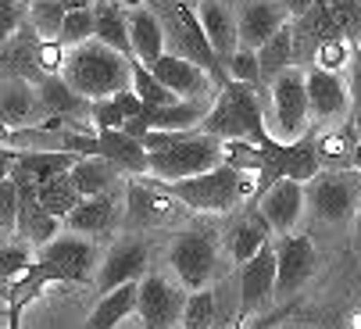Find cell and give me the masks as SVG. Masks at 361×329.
Segmentation results:
<instances>
[{"instance_id":"43","label":"cell","mask_w":361,"mask_h":329,"mask_svg":"<svg viewBox=\"0 0 361 329\" xmlns=\"http://www.w3.org/2000/svg\"><path fill=\"white\" fill-rule=\"evenodd\" d=\"M226 72L229 79L236 83H250V86H262V61H257V50L250 47H240L233 58L226 61Z\"/></svg>"},{"instance_id":"50","label":"cell","mask_w":361,"mask_h":329,"mask_svg":"<svg viewBox=\"0 0 361 329\" xmlns=\"http://www.w3.org/2000/svg\"><path fill=\"white\" fill-rule=\"evenodd\" d=\"M215 329H240V322H233V325L226 322V325H215Z\"/></svg>"},{"instance_id":"34","label":"cell","mask_w":361,"mask_h":329,"mask_svg":"<svg viewBox=\"0 0 361 329\" xmlns=\"http://www.w3.org/2000/svg\"><path fill=\"white\" fill-rule=\"evenodd\" d=\"M65 18H68L65 0H29V22L43 40H61Z\"/></svg>"},{"instance_id":"1","label":"cell","mask_w":361,"mask_h":329,"mask_svg":"<svg viewBox=\"0 0 361 329\" xmlns=\"http://www.w3.org/2000/svg\"><path fill=\"white\" fill-rule=\"evenodd\" d=\"M143 147L150 150V176L161 183L212 172L226 161V140L204 129H150Z\"/></svg>"},{"instance_id":"12","label":"cell","mask_w":361,"mask_h":329,"mask_svg":"<svg viewBox=\"0 0 361 329\" xmlns=\"http://www.w3.org/2000/svg\"><path fill=\"white\" fill-rule=\"evenodd\" d=\"M39 258L43 261H54L61 268V280L65 283H86V276L93 268H100V258H97V247L79 237V233H58L50 244L39 247Z\"/></svg>"},{"instance_id":"25","label":"cell","mask_w":361,"mask_h":329,"mask_svg":"<svg viewBox=\"0 0 361 329\" xmlns=\"http://www.w3.org/2000/svg\"><path fill=\"white\" fill-rule=\"evenodd\" d=\"M22 186V183H18ZM58 222L61 218H54L36 197V186H22V211H18V229L15 237H22L25 244L32 247H43L58 237Z\"/></svg>"},{"instance_id":"37","label":"cell","mask_w":361,"mask_h":329,"mask_svg":"<svg viewBox=\"0 0 361 329\" xmlns=\"http://www.w3.org/2000/svg\"><path fill=\"white\" fill-rule=\"evenodd\" d=\"M354 54H357L354 40H350L347 32H340V36L322 40V43L315 47V65L326 68V72H347L350 61H354Z\"/></svg>"},{"instance_id":"23","label":"cell","mask_w":361,"mask_h":329,"mask_svg":"<svg viewBox=\"0 0 361 329\" xmlns=\"http://www.w3.org/2000/svg\"><path fill=\"white\" fill-rule=\"evenodd\" d=\"M129 40H133V61H143V65H154L158 58L169 54V40H165V22L140 8L129 15Z\"/></svg>"},{"instance_id":"18","label":"cell","mask_w":361,"mask_h":329,"mask_svg":"<svg viewBox=\"0 0 361 329\" xmlns=\"http://www.w3.org/2000/svg\"><path fill=\"white\" fill-rule=\"evenodd\" d=\"M0 119H4V129H22V126H39L47 119V107L39 100L36 83L8 76L4 86H0Z\"/></svg>"},{"instance_id":"29","label":"cell","mask_w":361,"mask_h":329,"mask_svg":"<svg viewBox=\"0 0 361 329\" xmlns=\"http://www.w3.org/2000/svg\"><path fill=\"white\" fill-rule=\"evenodd\" d=\"M140 304V280L136 283H126L111 294H100L93 315L86 318V329H115L122 318H129Z\"/></svg>"},{"instance_id":"24","label":"cell","mask_w":361,"mask_h":329,"mask_svg":"<svg viewBox=\"0 0 361 329\" xmlns=\"http://www.w3.org/2000/svg\"><path fill=\"white\" fill-rule=\"evenodd\" d=\"M97 133H100V157L115 161L129 176L150 172V150L143 147V140L129 136L126 129H97Z\"/></svg>"},{"instance_id":"21","label":"cell","mask_w":361,"mask_h":329,"mask_svg":"<svg viewBox=\"0 0 361 329\" xmlns=\"http://www.w3.org/2000/svg\"><path fill=\"white\" fill-rule=\"evenodd\" d=\"M272 237H276V229L269 226V218L262 215V208H254V211L240 215L236 222H233V229H229L226 244H229L233 261H236V265H247L257 251L272 244Z\"/></svg>"},{"instance_id":"36","label":"cell","mask_w":361,"mask_h":329,"mask_svg":"<svg viewBox=\"0 0 361 329\" xmlns=\"http://www.w3.org/2000/svg\"><path fill=\"white\" fill-rule=\"evenodd\" d=\"M319 157L322 164H333V169H347V161L354 164V154H357V136L350 129H333V133H322L319 140Z\"/></svg>"},{"instance_id":"51","label":"cell","mask_w":361,"mask_h":329,"mask_svg":"<svg viewBox=\"0 0 361 329\" xmlns=\"http://www.w3.org/2000/svg\"><path fill=\"white\" fill-rule=\"evenodd\" d=\"M283 329H300V325H283Z\"/></svg>"},{"instance_id":"42","label":"cell","mask_w":361,"mask_h":329,"mask_svg":"<svg viewBox=\"0 0 361 329\" xmlns=\"http://www.w3.org/2000/svg\"><path fill=\"white\" fill-rule=\"evenodd\" d=\"M226 164L247 172V176H257L262 172V147L254 140H226Z\"/></svg>"},{"instance_id":"11","label":"cell","mask_w":361,"mask_h":329,"mask_svg":"<svg viewBox=\"0 0 361 329\" xmlns=\"http://www.w3.org/2000/svg\"><path fill=\"white\" fill-rule=\"evenodd\" d=\"M126 211H129V222L133 226H169L176 218H183L190 208L172 197L165 190V183H158L150 176V183H133L129 186V197H126Z\"/></svg>"},{"instance_id":"49","label":"cell","mask_w":361,"mask_h":329,"mask_svg":"<svg viewBox=\"0 0 361 329\" xmlns=\"http://www.w3.org/2000/svg\"><path fill=\"white\" fill-rule=\"evenodd\" d=\"M350 329H361V311H357V315L350 318Z\"/></svg>"},{"instance_id":"41","label":"cell","mask_w":361,"mask_h":329,"mask_svg":"<svg viewBox=\"0 0 361 329\" xmlns=\"http://www.w3.org/2000/svg\"><path fill=\"white\" fill-rule=\"evenodd\" d=\"M18 211H22V186L11 176H4L0 179V229H4V240L15 237L18 229Z\"/></svg>"},{"instance_id":"4","label":"cell","mask_w":361,"mask_h":329,"mask_svg":"<svg viewBox=\"0 0 361 329\" xmlns=\"http://www.w3.org/2000/svg\"><path fill=\"white\" fill-rule=\"evenodd\" d=\"M161 22H165V40H169V54H179V58H190L197 61L204 72H208L219 90L229 83V72L222 65V58L215 54L208 32H204V22L197 15V4H183V0H172V4L161 11Z\"/></svg>"},{"instance_id":"3","label":"cell","mask_w":361,"mask_h":329,"mask_svg":"<svg viewBox=\"0 0 361 329\" xmlns=\"http://www.w3.org/2000/svg\"><path fill=\"white\" fill-rule=\"evenodd\" d=\"M165 190L172 197H179L190 211L226 215V211H236L247 197H257V176H247V172H240V169L222 161L212 172H200V176H190V179H179V183H165Z\"/></svg>"},{"instance_id":"20","label":"cell","mask_w":361,"mask_h":329,"mask_svg":"<svg viewBox=\"0 0 361 329\" xmlns=\"http://www.w3.org/2000/svg\"><path fill=\"white\" fill-rule=\"evenodd\" d=\"M197 15L204 22V32H208L215 54L222 58V65L240 50V25L229 11L226 0H197Z\"/></svg>"},{"instance_id":"39","label":"cell","mask_w":361,"mask_h":329,"mask_svg":"<svg viewBox=\"0 0 361 329\" xmlns=\"http://www.w3.org/2000/svg\"><path fill=\"white\" fill-rule=\"evenodd\" d=\"M183 329H215V294L212 290H193L186 297Z\"/></svg>"},{"instance_id":"7","label":"cell","mask_w":361,"mask_h":329,"mask_svg":"<svg viewBox=\"0 0 361 329\" xmlns=\"http://www.w3.org/2000/svg\"><path fill=\"white\" fill-rule=\"evenodd\" d=\"M307 204L322 222H343L357 215L361 204V172L357 169H329L307 183Z\"/></svg>"},{"instance_id":"32","label":"cell","mask_w":361,"mask_h":329,"mask_svg":"<svg viewBox=\"0 0 361 329\" xmlns=\"http://www.w3.org/2000/svg\"><path fill=\"white\" fill-rule=\"evenodd\" d=\"M93 11H97V40L133 58V40H129V18H126V11L115 4V0H97Z\"/></svg>"},{"instance_id":"46","label":"cell","mask_w":361,"mask_h":329,"mask_svg":"<svg viewBox=\"0 0 361 329\" xmlns=\"http://www.w3.org/2000/svg\"><path fill=\"white\" fill-rule=\"evenodd\" d=\"M319 4V0H283V8L293 15V18H300V15H307V11H312Z\"/></svg>"},{"instance_id":"5","label":"cell","mask_w":361,"mask_h":329,"mask_svg":"<svg viewBox=\"0 0 361 329\" xmlns=\"http://www.w3.org/2000/svg\"><path fill=\"white\" fill-rule=\"evenodd\" d=\"M269 86H272V126H269V133L283 143H293V140L307 136V119H312L307 72L286 68Z\"/></svg>"},{"instance_id":"19","label":"cell","mask_w":361,"mask_h":329,"mask_svg":"<svg viewBox=\"0 0 361 329\" xmlns=\"http://www.w3.org/2000/svg\"><path fill=\"white\" fill-rule=\"evenodd\" d=\"M307 97H312V115L319 122H336L343 115L350 119V86L340 72H326L315 65L307 72Z\"/></svg>"},{"instance_id":"9","label":"cell","mask_w":361,"mask_h":329,"mask_svg":"<svg viewBox=\"0 0 361 329\" xmlns=\"http://www.w3.org/2000/svg\"><path fill=\"white\" fill-rule=\"evenodd\" d=\"M276 261H279V280H276V297H293L319 268V251L312 244V237L300 233H286L276 237Z\"/></svg>"},{"instance_id":"31","label":"cell","mask_w":361,"mask_h":329,"mask_svg":"<svg viewBox=\"0 0 361 329\" xmlns=\"http://www.w3.org/2000/svg\"><path fill=\"white\" fill-rule=\"evenodd\" d=\"M293 58H297V32L290 25H283L262 50H257V61H262V83H272L276 76L293 68Z\"/></svg>"},{"instance_id":"45","label":"cell","mask_w":361,"mask_h":329,"mask_svg":"<svg viewBox=\"0 0 361 329\" xmlns=\"http://www.w3.org/2000/svg\"><path fill=\"white\" fill-rule=\"evenodd\" d=\"M68 65V47L61 40H43L39 43V68L43 76H65Z\"/></svg>"},{"instance_id":"13","label":"cell","mask_w":361,"mask_h":329,"mask_svg":"<svg viewBox=\"0 0 361 329\" xmlns=\"http://www.w3.org/2000/svg\"><path fill=\"white\" fill-rule=\"evenodd\" d=\"M304 204H307V183H300V179H279L257 197V208H262V215L269 218L276 237H286L300 226Z\"/></svg>"},{"instance_id":"8","label":"cell","mask_w":361,"mask_h":329,"mask_svg":"<svg viewBox=\"0 0 361 329\" xmlns=\"http://www.w3.org/2000/svg\"><path fill=\"white\" fill-rule=\"evenodd\" d=\"M276 280H279L276 244L262 247L247 265H240V318H236L240 325L276 297Z\"/></svg>"},{"instance_id":"22","label":"cell","mask_w":361,"mask_h":329,"mask_svg":"<svg viewBox=\"0 0 361 329\" xmlns=\"http://www.w3.org/2000/svg\"><path fill=\"white\" fill-rule=\"evenodd\" d=\"M39 43H43V36L32 29V22H25L18 32H11L4 40V68H8V76H18V79H29V83L43 79Z\"/></svg>"},{"instance_id":"30","label":"cell","mask_w":361,"mask_h":329,"mask_svg":"<svg viewBox=\"0 0 361 329\" xmlns=\"http://www.w3.org/2000/svg\"><path fill=\"white\" fill-rule=\"evenodd\" d=\"M118 176H122L118 164H115V161H108V157H100V154L79 157V161L72 164V179H75V186H79V193H82V197L108 193V190L118 183Z\"/></svg>"},{"instance_id":"35","label":"cell","mask_w":361,"mask_h":329,"mask_svg":"<svg viewBox=\"0 0 361 329\" xmlns=\"http://www.w3.org/2000/svg\"><path fill=\"white\" fill-rule=\"evenodd\" d=\"M133 90L143 97V104H147V107H169V104L183 100L176 90H169L158 76H154V68H150V65H143V61H133Z\"/></svg>"},{"instance_id":"6","label":"cell","mask_w":361,"mask_h":329,"mask_svg":"<svg viewBox=\"0 0 361 329\" xmlns=\"http://www.w3.org/2000/svg\"><path fill=\"white\" fill-rule=\"evenodd\" d=\"M169 261L176 268L179 283L193 294V290H208L215 268H219V244L212 229H186L172 240Z\"/></svg>"},{"instance_id":"40","label":"cell","mask_w":361,"mask_h":329,"mask_svg":"<svg viewBox=\"0 0 361 329\" xmlns=\"http://www.w3.org/2000/svg\"><path fill=\"white\" fill-rule=\"evenodd\" d=\"M86 40H97V11L93 8H72L61 29V43L65 47H79Z\"/></svg>"},{"instance_id":"10","label":"cell","mask_w":361,"mask_h":329,"mask_svg":"<svg viewBox=\"0 0 361 329\" xmlns=\"http://www.w3.org/2000/svg\"><path fill=\"white\" fill-rule=\"evenodd\" d=\"M79 154L65 150H11L4 147V176H11L22 186H43L50 179H58L61 172H72V164Z\"/></svg>"},{"instance_id":"15","label":"cell","mask_w":361,"mask_h":329,"mask_svg":"<svg viewBox=\"0 0 361 329\" xmlns=\"http://www.w3.org/2000/svg\"><path fill=\"white\" fill-rule=\"evenodd\" d=\"M143 268H147V244L136 240V237H126L100 258L97 287H100V294H111V290H118L126 283L143 280Z\"/></svg>"},{"instance_id":"26","label":"cell","mask_w":361,"mask_h":329,"mask_svg":"<svg viewBox=\"0 0 361 329\" xmlns=\"http://www.w3.org/2000/svg\"><path fill=\"white\" fill-rule=\"evenodd\" d=\"M36 90H39V100H43V107H47V115H72V119H90V107H93V100L90 97H82L65 76H43L39 83H36ZM93 122V119H90Z\"/></svg>"},{"instance_id":"48","label":"cell","mask_w":361,"mask_h":329,"mask_svg":"<svg viewBox=\"0 0 361 329\" xmlns=\"http://www.w3.org/2000/svg\"><path fill=\"white\" fill-rule=\"evenodd\" d=\"M354 240L361 247V204H357V215H354Z\"/></svg>"},{"instance_id":"16","label":"cell","mask_w":361,"mask_h":329,"mask_svg":"<svg viewBox=\"0 0 361 329\" xmlns=\"http://www.w3.org/2000/svg\"><path fill=\"white\" fill-rule=\"evenodd\" d=\"M136 311L143 318V329H169L172 322H183L186 297L179 290H172V283L161 276H143Z\"/></svg>"},{"instance_id":"33","label":"cell","mask_w":361,"mask_h":329,"mask_svg":"<svg viewBox=\"0 0 361 329\" xmlns=\"http://www.w3.org/2000/svg\"><path fill=\"white\" fill-rule=\"evenodd\" d=\"M36 197H39V204L54 215V218H65L79 208V201H82V193H79V186H75V179H72V172H61L58 179H50V183H43V186H36Z\"/></svg>"},{"instance_id":"47","label":"cell","mask_w":361,"mask_h":329,"mask_svg":"<svg viewBox=\"0 0 361 329\" xmlns=\"http://www.w3.org/2000/svg\"><path fill=\"white\" fill-rule=\"evenodd\" d=\"M115 4H118L122 11H140V8H143V0H115Z\"/></svg>"},{"instance_id":"28","label":"cell","mask_w":361,"mask_h":329,"mask_svg":"<svg viewBox=\"0 0 361 329\" xmlns=\"http://www.w3.org/2000/svg\"><path fill=\"white\" fill-rule=\"evenodd\" d=\"M143 107H147L143 97L129 86V90H122V93H115V97H100V100H93L90 119H93L97 129H126L129 119L143 115Z\"/></svg>"},{"instance_id":"2","label":"cell","mask_w":361,"mask_h":329,"mask_svg":"<svg viewBox=\"0 0 361 329\" xmlns=\"http://www.w3.org/2000/svg\"><path fill=\"white\" fill-rule=\"evenodd\" d=\"M65 79L90 100L115 97L133 86V58L100 40H86L79 47H68Z\"/></svg>"},{"instance_id":"27","label":"cell","mask_w":361,"mask_h":329,"mask_svg":"<svg viewBox=\"0 0 361 329\" xmlns=\"http://www.w3.org/2000/svg\"><path fill=\"white\" fill-rule=\"evenodd\" d=\"M65 226L79 237H104L115 226V201L111 193H97V197H82L79 208L65 218Z\"/></svg>"},{"instance_id":"44","label":"cell","mask_w":361,"mask_h":329,"mask_svg":"<svg viewBox=\"0 0 361 329\" xmlns=\"http://www.w3.org/2000/svg\"><path fill=\"white\" fill-rule=\"evenodd\" d=\"M347 86H350V133L361 140V47L354 54V61L347 68Z\"/></svg>"},{"instance_id":"38","label":"cell","mask_w":361,"mask_h":329,"mask_svg":"<svg viewBox=\"0 0 361 329\" xmlns=\"http://www.w3.org/2000/svg\"><path fill=\"white\" fill-rule=\"evenodd\" d=\"M32 244H25L22 237H8L4 240V251H0V276H4V283H15L22 280L29 265H32V254H29Z\"/></svg>"},{"instance_id":"14","label":"cell","mask_w":361,"mask_h":329,"mask_svg":"<svg viewBox=\"0 0 361 329\" xmlns=\"http://www.w3.org/2000/svg\"><path fill=\"white\" fill-rule=\"evenodd\" d=\"M154 76H158L169 90H176L183 100H215L219 97V83L204 72L197 61L179 58V54H165L150 65Z\"/></svg>"},{"instance_id":"17","label":"cell","mask_w":361,"mask_h":329,"mask_svg":"<svg viewBox=\"0 0 361 329\" xmlns=\"http://www.w3.org/2000/svg\"><path fill=\"white\" fill-rule=\"evenodd\" d=\"M290 11L283 8V0H247L236 15L240 25V47L262 50L283 25H290Z\"/></svg>"}]
</instances>
